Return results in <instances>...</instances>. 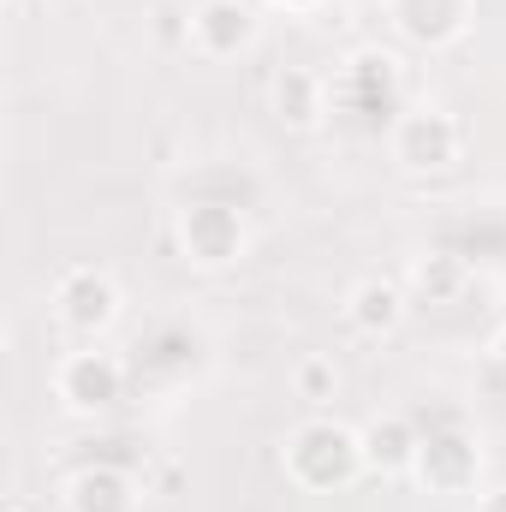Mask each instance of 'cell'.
<instances>
[{"label":"cell","mask_w":506,"mask_h":512,"mask_svg":"<svg viewBox=\"0 0 506 512\" xmlns=\"http://www.w3.org/2000/svg\"><path fill=\"white\" fill-rule=\"evenodd\" d=\"M286 477L304 489V495H328V489H346L358 471H364V435L334 423V417H310L286 435V453H280Z\"/></svg>","instance_id":"1"},{"label":"cell","mask_w":506,"mask_h":512,"mask_svg":"<svg viewBox=\"0 0 506 512\" xmlns=\"http://www.w3.org/2000/svg\"><path fill=\"white\" fill-rule=\"evenodd\" d=\"M6 512H24V507H6Z\"/></svg>","instance_id":"17"},{"label":"cell","mask_w":506,"mask_h":512,"mask_svg":"<svg viewBox=\"0 0 506 512\" xmlns=\"http://www.w3.org/2000/svg\"><path fill=\"white\" fill-rule=\"evenodd\" d=\"M387 12H393L399 36L417 48H447L471 24V0H387Z\"/></svg>","instance_id":"8"},{"label":"cell","mask_w":506,"mask_h":512,"mask_svg":"<svg viewBox=\"0 0 506 512\" xmlns=\"http://www.w3.org/2000/svg\"><path fill=\"white\" fill-rule=\"evenodd\" d=\"M268 96H274V114H280L292 131H316L322 114H328V90H322V78L304 72V66L274 72V90H268Z\"/></svg>","instance_id":"12"},{"label":"cell","mask_w":506,"mask_h":512,"mask_svg":"<svg viewBox=\"0 0 506 512\" xmlns=\"http://www.w3.org/2000/svg\"><path fill=\"white\" fill-rule=\"evenodd\" d=\"M495 364H501V370H506V328H501V334H495Z\"/></svg>","instance_id":"16"},{"label":"cell","mask_w":506,"mask_h":512,"mask_svg":"<svg viewBox=\"0 0 506 512\" xmlns=\"http://www.w3.org/2000/svg\"><path fill=\"white\" fill-rule=\"evenodd\" d=\"M256 42V12L245 0H203L191 12V48L203 60H233Z\"/></svg>","instance_id":"7"},{"label":"cell","mask_w":506,"mask_h":512,"mask_svg":"<svg viewBox=\"0 0 506 512\" xmlns=\"http://www.w3.org/2000/svg\"><path fill=\"white\" fill-rule=\"evenodd\" d=\"M292 387H298V399L322 405V399H334V393H340V364L316 352V358H304V364L292 370Z\"/></svg>","instance_id":"14"},{"label":"cell","mask_w":506,"mask_h":512,"mask_svg":"<svg viewBox=\"0 0 506 512\" xmlns=\"http://www.w3.org/2000/svg\"><path fill=\"white\" fill-rule=\"evenodd\" d=\"M66 512H137V483L120 465H84L66 483Z\"/></svg>","instance_id":"10"},{"label":"cell","mask_w":506,"mask_h":512,"mask_svg":"<svg viewBox=\"0 0 506 512\" xmlns=\"http://www.w3.org/2000/svg\"><path fill=\"white\" fill-rule=\"evenodd\" d=\"M429 304H453L459 292H465V280H471V268H465V256L453 251H429V256H411V274H405Z\"/></svg>","instance_id":"13"},{"label":"cell","mask_w":506,"mask_h":512,"mask_svg":"<svg viewBox=\"0 0 506 512\" xmlns=\"http://www.w3.org/2000/svg\"><path fill=\"white\" fill-rule=\"evenodd\" d=\"M465 155V126L447 108H411L393 120V161L405 173H447Z\"/></svg>","instance_id":"2"},{"label":"cell","mask_w":506,"mask_h":512,"mask_svg":"<svg viewBox=\"0 0 506 512\" xmlns=\"http://www.w3.org/2000/svg\"><path fill=\"white\" fill-rule=\"evenodd\" d=\"M477 471H483V453H477V441H471L459 423L423 435L417 477H423L435 495H465V489H477Z\"/></svg>","instance_id":"6"},{"label":"cell","mask_w":506,"mask_h":512,"mask_svg":"<svg viewBox=\"0 0 506 512\" xmlns=\"http://www.w3.org/2000/svg\"><path fill=\"white\" fill-rule=\"evenodd\" d=\"M179 251L197 268H227L245 256V221L227 203H191L179 209Z\"/></svg>","instance_id":"5"},{"label":"cell","mask_w":506,"mask_h":512,"mask_svg":"<svg viewBox=\"0 0 506 512\" xmlns=\"http://www.w3.org/2000/svg\"><path fill=\"white\" fill-rule=\"evenodd\" d=\"M477 512H506V489H489V495L477 501Z\"/></svg>","instance_id":"15"},{"label":"cell","mask_w":506,"mask_h":512,"mask_svg":"<svg viewBox=\"0 0 506 512\" xmlns=\"http://www.w3.org/2000/svg\"><path fill=\"white\" fill-rule=\"evenodd\" d=\"M48 6H60V0H48Z\"/></svg>","instance_id":"18"},{"label":"cell","mask_w":506,"mask_h":512,"mask_svg":"<svg viewBox=\"0 0 506 512\" xmlns=\"http://www.w3.org/2000/svg\"><path fill=\"white\" fill-rule=\"evenodd\" d=\"M346 322L358 334H370V340L399 334V322H405V286H393V280H358L352 298H346Z\"/></svg>","instance_id":"11"},{"label":"cell","mask_w":506,"mask_h":512,"mask_svg":"<svg viewBox=\"0 0 506 512\" xmlns=\"http://www.w3.org/2000/svg\"><path fill=\"white\" fill-rule=\"evenodd\" d=\"M54 316H60V328H72L78 340L108 334L114 316H120V286H114V274H102V268H90V262L66 268V274L54 280Z\"/></svg>","instance_id":"3"},{"label":"cell","mask_w":506,"mask_h":512,"mask_svg":"<svg viewBox=\"0 0 506 512\" xmlns=\"http://www.w3.org/2000/svg\"><path fill=\"white\" fill-rule=\"evenodd\" d=\"M364 435V471H381V477H399V471H417V453H423V429L399 411H387L376 423L358 429Z\"/></svg>","instance_id":"9"},{"label":"cell","mask_w":506,"mask_h":512,"mask_svg":"<svg viewBox=\"0 0 506 512\" xmlns=\"http://www.w3.org/2000/svg\"><path fill=\"white\" fill-rule=\"evenodd\" d=\"M54 393H60V405H66V411L96 417V411H108V405H120V399H126V358L96 352V346L66 352V358H60V370H54Z\"/></svg>","instance_id":"4"}]
</instances>
